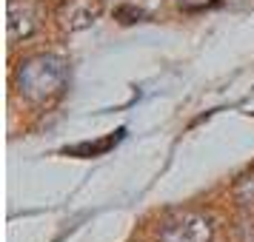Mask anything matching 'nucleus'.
<instances>
[{
    "label": "nucleus",
    "instance_id": "obj_1",
    "mask_svg": "<svg viewBox=\"0 0 254 242\" xmlns=\"http://www.w3.org/2000/svg\"><path fill=\"white\" fill-rule=\"evenodd\" d=\"M69 60L63 54H35L26 57L17 66L14 83L17 92L26 103L32 105H52L55 100L63 97L66 86H69Z\"/></svg>",
    "mask_w": 254,
    "mask_h": 242
},
{
    "label": "nucleus",
    "instance_id": "obj_2",
    "mask_svg": "<svg viewBox=\"0 0 254 242\" xmlns=\"http://www.w3.org/2000/svg\"><path fill=\"white\" fill-rule=\"evenodd\" d=\"M214 222L200 211H177L166 217L157 231V242H211Z\"/></svg>",
    "mask_w": 254,
    "mask_h": 242
},
{
    "label": "nucleus",
    "instance_id": "obj_3",
    "mask_svg": "<svg viewBox=\"0 0 254 242\" xmlns=\"http://www.w3.org/2000/svg\"><path fill=\"white\" fill-rule=\"evenodd\" d=\"M43 20H46V9L40 0H9L6 3L9 40H29L40 32Z\"/></svg>",
    "mask_w": 254,
    "mask_h": 242
},
{
    "label": "nucleus",
    "instance_id": "obj_4",
    "mask_svg": "<svg viewBox=\"0 0 254 242\" xmlns=\"http://www.w3.org/2000/svg\"><path fill=\"white\" fill-rule=\"evenodd\" d=\"M103 14L100 0H60L58 3V26L63 32H83Z\"/></svg>",
    "mask_w": 254,
    "mask_h": 242
},
{
    "label": "nucleus",
    "instance_id": "obj_5",
    "mask_svg": "<svg viewBox=\"0 0 254 242\" xmlns=\"http://www.w3.org/2000/svg\"><path fill=\"white\" fill-rule=\"evenodd\" d=\"M231 196L243 211H254V168H249L246 174H240L234 185H231Z\"/></svg>",
    "mask_w": 254,
    "mask_h": 242
},
{
    "label": "nucleus",
    "instance_id": "obj_6",
    "mask_svg": "<svg viewBox=\"0 0 254 242\" xmlns=\"http://www.w3.org/2000/svg\"><path fill=\"white\" fill-rule=\"evenodd\" d=\"M115 17L120 23H137V20H146V12L137 9V6H120L115 12Z\"/></svg>",
    "mask_w": 254,
    "mask_h": 242
},
{
    "label": "nucleus",
    "instance_id": "obj_7",
    "mask_svg": "<svg viewBox=\"0 0 254 242\" xmlns=\"http://www.w3.org/2000/svg\"><path fill=\"white\" fill-rule=\"evenodd\" d=\"M220 0H177V6L183 9V12H203V9H211V6H217Z\"/></svg>",
    "mask_w": 254,
    "mask_h": 242
}]
</instances>
